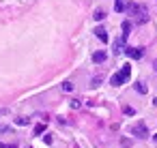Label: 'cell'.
Returning a JSON list of instances; mask_svg holds the SVG:
<instances>
[{
	"label": "cell",
	"instance_id": "cell-12",
	"mask_svg": "<svg viewBox=\"0 0 157 148\" xmlns=\"http://www.w3.org/2000/svg\"><path fill=\"white\" fill-rule=\"evenodd\" d=\"M93 17H95V20H97V22H101V20H103V17H105V13H103V11H101V9H97V11H95V15H93Z\"/></svg>",
	"mask_w": 157,
	"mask_h": 148
},
{
	"label": "cell",
	"instance_id": "cell-18",
	"mask_svg": "<svg viewBox=\"0 0 157 148\" xmlns=\"http://www.w3.org/2000/svg\"><path fill=\"white\" fill-rule=\"evenodd\" d=\"M153 105H155V107H157V97H155V99H153Z\"/></svg>",
	"mask_w": 157,
	"mask_h": 148
},
{
	"label": "cell",
	"instance_id": "cell-17",
	"mask_svg": "<svg viewBox=\"0 0 157 148\" xmlns=\"http://www.w3.org/2000/svg\"><path fill=\"white\" fill-rule=\"evenodd\" d=\"M0 148H17L15 144H2V142H0Z\"/></svg>",
	"mask_w": 157,
	"mask_h": 148
},
{
	"label": "cell",
	"instance_id": "cell-9",
	"mask_svg": "<svg viewBox=\"0 0 157 148\" xmlns=\"http://www.w3.org/2000/svg\"><path fill=\"white\" fill-rule=\"evenodd\" d=\"M129 32H131V22H129V20H125V22H123V35H121V37H125V39H127V37H129Z\"/></svg>",
	"mask_w": 157,
	"mask_h": 148
},
{
	"label": "cell",
	"instance_id": "cell-15",
	"mask_svg": "<svg viewBox=\"0 0 157 148\" xmlns=\"http://www.w3.org/2000/svg\"><path fill=\"white\" fill-rule=\"evenodd\" d=\"M43 131H45V124H37L35 127V135H41Z\"/></svg>",
	"mask_w": 157,
	"mask_h": 148
},
{
	"label": "cell",
	"instance_id": "cell-1",
	"mask_svg": "<svg viewBox=\"0 0 157 148\" xmlns=\"http://www.w3.org/2000/svg\"><path fill=\"white\" fill-rule=\"evenodd\" d=\"M127 11H129L131 15H136V22H138V24H146V22H148V9H146V5H136V2H131V5H127Z\"/></svg>",
	"mask_w": 157,
	"mask_h": 148
},
{
	"label": "cell",
	"instance_id": "cell-7",
	"mask_svg": "<svg viewBox=\"0 0 157 148\" xmlns=\"http://www.w3.org/2000/svg\"><path fill=\"white\" fill-rule=\"evenodd\" d=\"M105 52H95L93 54V62H97V65H101V62H105Z\"/></svg>",
	"mask_w": 157,
	"mask_h": 148
},
{
	"label": "cell",
	"instance_id": "cell-3",
	"mask_svg": "<svg viewBox=\"0 0 157 148\" xmlns=\"http://www.w3.org/2000/svg\"><path fill=\"white\" fill-rule=\"evenodd\" d=\"M125 56L131 60H140L144 56V47H125Z\"/></svg>",
	"mask_w": 157,
	"mask_h": 148
},
{
	"label": "cell",
	"instance_id": "cell-10",
	"mask_svg": "<svg viewBox=\"0 0 157 148\" xmlns=\"http://www.w3.org/2000/svg\"><path fill=\"white\" fill-rule=\"evenodd\" d=\"M133 88H136V90H138L140 94H146V92H148V88H146V86H144L142 82H136V84H133Z\"/></svg>",
	"mask_w": 157,
	"mask_h": 148
},
{
	"label": "cell",
	"instance_id": "cell-11",
	"mask_svg": "<svg viewBox=\"0 0 157 148\" xmlns=\"http://www.w3.org/2000/svg\"><path fill=\"white\" fill-rule=\"evenodd\" d=\"M28 122H30V118H24V116L22 118H15V124H20V127H26Z\"/></svg>",
	"mask_w": 157,
	"mask_h": 148
},
{
	"label": "cell",
	"instance_id": "cell-14",
	"mask_svg": "<svg viewBox=\"0 0 157 148\" xmlns=\"http://www.w3.org/2000/svg\"><path fill=\"white\" fill-rule=\"evenodd\" d=\"M123 112H125L127 116H133V114H136V109H133V107H129V105H125V107H123Z\"/></svg>",
	"mask_w": 157,
	"mask_h": 148
},
{
	"label": "cell",
	"instance_id": "cell-21",
	"mask_svg": "<svg viewBox=\"0 0 157 148\" xmlns=\"http://www.w3.org/2000/svg\"><path fill=\"white\" fill-rule=\"evenodd\" d=\"M0 131H2V127H0Z\"/></svg>",
	"mask_w": 157,
	"mask_h": 148
},
{
	"label": "cell",
	"instance_id": "cell-6",
	"mask_svg": "<svg viewBox=\"0 0 157 148\" xmlns=\"http://www.w3.org/2000/svg\"><path fill=\"white\" fill-rule=\"evenodd\" d=\"M110 82H112V86H121V84H125V82H127V77L118 71V73H114V75H112V80H110Z\"/></svg>",
	"mask_w": 157,
	"mask_h": 148
},
{
	"label": "cell",
	"instance_id": "cell-2",
	"mask_svg": "<svg viewBox=\"0 0 157 148\" xmlns=\"http://www.w3.org/2000/svg\"><path fill=\"white\" fill-rule=\"evenodd\" d=\"M131 135H136V137H140V139H146L151 133H148V129H146L144 122H136V124L131 127Z\"/></svg>",
	"mask_w": 157,
	"mask_h": 148
},
{
	"label": "cell",
	"instance_id": "cell-19",
	"mask_svg": "<svg viewBox=\"0 0 157 148\" xmlns=\"http://www.w3.org/2000/svg\"><path fill=\"white\" fill-rule=\"evenodd\" d=\"M153 139H155V142H157V133H155V135H153Z\"/></svg>",
	"mask_w": 157,
	"mask_h": 148
},
{
	"label": "cell",
	"instance_id": "cell-20",
	"mask_svg": "<svg viewBox=\"0 0 157 148\" xmlns=\"http://www.w3.org/2000/svg\"><path fill=\"white\" fill-rule=\"evenodd\" d=\"M155 69H157V62H155Z\"/></svg>",
	"mask_w": 157,
	"mask_h": 148
},
{
	"label": "cell",
	"instance_id": "cell-5",
	"mask_svg": "<svg viewBox=\"0 0 157 148\" xmlns=\"http://www.w3.org/2000/svg\"><path fill=\"white\" fill-rule=\"evenodd\" d=\"M95 37H97L101 43H108V41H110V37H108V30H105V28H101V26L95 30Z\"/></svg>",
	"mask_w": 157,
	"mask_h": 148
},
{
	"label": "cell",
	"instance_id": "cell-13",
	"mask_svg": "<svg viewBox=\"0 0 157 148\" xmlns=\"http://www.w3.org/2000/svg\"><path fill=\"white\" fill-rule=\"evenodd\" d=\"M63 90H65V92H71V90H73V84H71V82H65V84H63Z\"/></svg>",
	"mask_w": 157,
	"mask_h": 148
},
{
	"label": "cell",
	"instance_id": "cell-8",
	"mask_svg": "<svg viewBox=\"0 0 157 148\" xmlns=\"http://www.w3.org/2000/svg\"><path fill=\"white\" fill-rule=\"evenodd\" d=\"M127 9V2H125V0H114V11L116 13H123Z\"/></svg>",
	"mask_w": 157,
	"mask_h": 148
},
{
	"label": "cell",
	"instance_id": "cell-4",
	"mask_svg": "<svg viewBox=\"0 0 157 148\" xmlns=\"http://www.w3.org/2000/svg\"><path fill=\"white\" fill-rule=\"evenodd\" d=\"M125 37H121V39H116L114 41V56H118V54H125Z\"/></svg>",
	"mask_w": 157,
	"mask_h": 148
},
{
	"label": "cell",
	"instance_id": "cell-16",
	"mask_svg": "<svg viewBox=\"0 0 157 148\" xmlns=\"http://www.w3.org/2000/svg\"><path fill=\"white\" fill-rule=\"evenodd\" d=\"M71 107H73V109L82 107V101H80V99H73V101H71Z\"/></svg>",
	"mask_w": 157,
	"mask_h": 148
}]
</instances>
